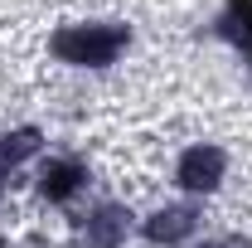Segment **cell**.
<instances>
[{
  "label": "cell",
  "mask_w": 252,
  "mask_h": 248,
  "mask_svg": "<svg viewBox=\"0 0 252 248\" xmlns=\"http://www.w3.org/2000/svg\"><path fill=\"white\" fill-rule=\"evenodd\" d=\"M5 180H10V170H5V165H0V195H5Z\"/></svg>",
  "instance_id": "cell-8"
},
{
  "label": "cell",
  "mask_w": 252,
  "mask_h": 248,
  "mask_svg": "<svg viewBox=\"0 0 252 248\" xmlns=\"http://www.w3.org/2000/svg\"><path fill=\"white\" fill-rule=\"evenodd\" d=\"M223 175H228V151L219 141H194L175 161V185L185 195H209L223 185Z\"/></svg>",
  "instance_id": "cell-2"
},
{
  "label": "cell",
  "mask_w": 252,
  "mask_h": 248,
  "mask_svg": "<svg viewBox=\"0 0 252 248\" xmlns=\"http://www.w3.org/2000/svg\"><path fill=\"white\" fill-rule=\"evenodd\" d=\"M131 234V214L122 205H97L93 214L83 219V244L88 248H122Z\"/></svg>",
  "instance_id": "cell-5"
},
{
  "label": "cell",
  "mask_w": 252,
  "mask_h": 248,
  "mask_svg": "<svg viewBox=\"0 0 252 248\" xmlns=\"http://www.w3.org/2000/svg\"><path fill=\"white\" fill-rule=\"evenodd\" d=\"M199 248H252V244L243 239V234H223V239H204Z\"/></svg>",
  "instance_id": "cell-7"
},
{
  "label": "cell",
  "mask_w": 252,
  "mask_h": 248,
  "mask_svg": "<svg viewBox=\"0 0 252 248\" xmlns=\"http://www.w3.org/2000/svg\"><path fill=\"white\" fill-rule=\"evenodd\" d=\"M39 146H44V136H39L34 126H15V131H5V136H0V165H5V170H15L20 161L39 156Z\"/></svg>",
  "instance_id": "cell-6"
},
{
  "label": "cell",
  "mask_w": 252,
  "mask_h": 248,
  "mask_svg": "<svg viewBox=\"0 0 252 248\" xmlns=\"http://www.w3.org/2000/svg\"><path fill=\"white\" fill-rule=\"evenodd\" d=\"M199 219H204V209H199V205H189V200H180V205L156 209L141 229H146V239H151V244H165V248H170V244H180V239H189V234L199 229Z\"/></svg>",
  "instance_id": "cell-4"
},
{
  "label": "cell",
  "mask_w": 252,
  "mask_h": 248,
  "mask_svg": "<svg viewBox=\"0 0 252 248\" xmlns=\"http://www.w3.org/2000/svg\"><path fill=\"white\" fill-rule=\"evenodd\" d=\"M126 44H131V30L126 25H112V20H102V25H63L49 39L54 59L73 63V68H107V63L122 59Z\"/></svg>",
  "instance_id": "cell-1"
},
{
  "label": "cell",
  "mask_w": 252,
  "mask_h": 248,
  "mask_svg": "<svg viewBox=\"0 0 252 248\" xmlns=\"http://www.w3.org/2000/svg\"><path fill=\"white\" fill-rule=\"evenodd\" d=\"M83 185H88V170H83L78 156H49V161H39V195L44 200L68 205L73 195H83Z\"/></svg>",
  "instance_id": "cell-3"
}]
</instances>
